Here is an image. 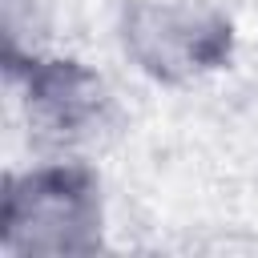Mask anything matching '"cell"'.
Segmentation results:
<instances>
[{"label":"cell","instance_id":"cell-1","mask_svg":"<svg viewBox=\"0 0 258 258\" xmlns=\"http://www.w3.org/2000/svg\"><path fill=\"white\" fill-rule=\"evenodd\" d=\"M105 185L85 157L12 169L0 189V250L12 258H85L105 250Z\"/></svg>","mask_w":258,"mask_h":258},{"label":"cell","instance_id":"cell-2","mask_svg":"<svg viewBox=\"0 0 258 258\" xmlns=\"http://www.w3.org/2000/svg\"><path fill=\"white\" fill-rule=\"evenodd\" d=\"M121 56L153 85H194L234 60V20L218 0H125Z\"/></svg>","mask_w":258,"mask_h":258},{"label":"cell","instance_id":"cell-3","mask_svg":"<svg viewBox=\"0 0 258 258\" xmlns=\"http://www.w3.org/2000/svg\"><path fill=\"white\" fill-rule=\"evenodd\" d=\"M8 81L20 93L16 101L28 137L44 157H81V149L97 145L113 129V89L77 56L44 52Z\"/></svg>","mask_w":258,"mask_h":258},{"label":"cell","instance_id":"cell-4","mask_svg":"<svg viewBox=\"0 0 258 258\" xmlns=\"http://www.w3.org/2000/svg\"><path fill=\"white\" fill-rule=\"evenodd\" d=\"M4 32V73H20L36 56L52 52V0H0Z\"/></svg>","mask_w":258,"mask_h":258}]
</instances>
